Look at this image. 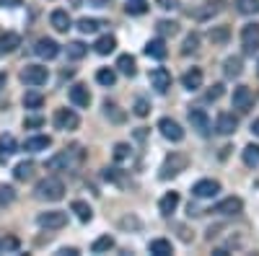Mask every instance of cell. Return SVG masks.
Segmentation results:
<instances>
[{
	"label": "cell",
	"mask_w": 259,
	"mask_h": 256,
	"mask_svg": "<svg viewBox=\"0 0 259 256\" xmlns=\"http://www.w3.org/2000/svg\"><path fill=\"white\" fill-rule=\"evenodd\" d=\"M41 104H45V96H41L39 91H26L24 93V106L26 109H39Z\"/></svg>",
	"instance_id": "8d00e7d4"
},
{
	"label": "cell",
	"mask_w": 259,
	"mask_h": 256,
	"mask_svg": "<svg viewBox=\"0 0 259 256\" xmlns=\"http://www.w3.org/2000/svg\"><path fill=\"white\" fill-rule=\"evenodd\" d=\"M36 225L39 228H47V230H60L68 225V212L62 210H50V212H41L36 218Z\"/></svg>",
	"instance_id": "277c9868"
},
{
	"label": "cell",
	"mask_w": 259,
	"mask_h": 256,
	"mask_svg": "<svg viewBox=\"0 0 259 256\" xmlns=\"http://www.w3.org/2000/svg\"><path fill=\"white\" fill-rule=\"evenodd\" d=\"M94 49H96V55H112V52L117 49V39H114L112 34H104V36L96 39Z\"/></svg>",
	"instance_id": "44dd1931"
},
{
	"label": "cell",
	"mask_w": 259,
	"mask_h": 256,
	"mask_svg": "<svg viewBox=\"0 0 259 256\" xmlns=\"http://www.w3.org/2000/svg\"><path fill=\"white\" fill-rule=\"evenodd\" d=\"M148 3L145 0H127V6H124V11L130 13V16H143V13H148Z\"/></svg>",
	"instance_id": "d590c367"
},
{
	"label": "cell",
	"mask_w": 259,
	"mask_h": 256,
	"mask_svg": "<svg viewBox=\"0 0 259 256\" xmlns=\"http://www.w3.org/2000/svg\"><path fill=\"white\" fill-rule=\"evenodd\" d=\"M57 256H78V248H60Z\"/></svg>",
	"instance_id": "f5cc1de1"
},
{
	"label": "cell",
	"mask_w": 259,
	"mask_h": 256,
	"mask_svg": "<svg viewBox=\"0 0 259 256\" xmlns=\"http://www.w3.org/2000/svg\"><path fill=\"white\" fill-rule=\"evenodd\" d=\"M236 127H239V119H236L233 114H228V112H221L218 119H215V132L218 135H233Z\"/></svg>",
	"instance_id": "9a60e30c"
},
{
	"label": "cell",
	"mask_w": 259,
	"mask_h": 256,
	"mask_svg": "<svg viewBox=\"0 0 259 256\" xmlns=\"http://www.w3.org/2000/svg\"><path fill=\"white\" fill-rule=\"evenodd\" d=\"M34 171H36V163L24 161V163H18V166L13 168V176H16V181H29V179L34 176Z\"/></svg>",
	"instance_id": "4316f807"
},
{
	"label": "cell",
	"mask_w": 259,
	"mask_h": 256,
	"mask_svg": "<svg viewBox=\"0 0 259 256\" xmlns=\"http://www.w3.org/2000/svg\"><path fill=\"white\" fill-rule=\"evenodd\" d=\"M96 80H99L101 85H106V88H109V85L117 83V73H114L112 68H101V70L96 73Z\"/></svg>",
	"instance_id": "74e56055"
},
{
	"label": "cell",
	"mask_w": 259,
	"mask_h": 256,
	"mask_svg": "<svg viewBox=\"0 0 259 256\" xmlns=\"http://www.w3.org/2000/svg\"><path fill=\"white\" fill-rule=\"evenodd\" d=\"M158 130H161V135H163L166 140H171V142H182V140H184L182 124H179L177 119H171V117H163V119L158 122Z\"/></svg>",
	"instance_id": "8992f818"
},
{
	"label": "cell",
	"mask_w": 259,
	"mask_h": 256,
	"mask_svg": "<svg viewBox=\"0 0 259 256\" xmlns=\"http://www.w3.org/2000/svg\"><path fill=\"white\" fill-rule=\"evenodd\" d=\"M233 6H236V11L244 13V16L259 13V0H233Z\"/></svg>",
	"instance_id": "4dcf8cb0"
},
{
	"label": "cell",
	"mask_w": 259,
	"mask_h": 256,
	"mask_svg": "<svg viewBox=\"0 0 259 256\" xmlns=\"http://www.w3.org/2000/svg\"><path fill=\"white\" fill-rule=\"evenodd\" d=\"M241 70H244V62H241L239 55H233V57H228V60L223 62V73H226V78H239Z\"/></svg>",
	"instance_id": "603a6c76"
},
{
	"label": "cell",
	"mask_w": 259,
	"mask_h": 256,
	"mask_svg": "<svg viewBox=\"0 0 259 256\" xmlns=\"http://www.w3.org/2000/svg\"><path fill=\"white\" fill-rule=\"evenodd\" d=\"M145 55H148V57H153V60H163V57L168 55L163 36H158V39H150L148 44H145Z\"/></svg>",
	"instance_id": "d6986e66"
},
{
	"label": "cell",
	"mask_w": 259,
	"mask_h": 256,
	"mask_svg": "<svg viewBox=\"0 0 259 256\" xmlns=\"http://www.w3.org/2000/svg\"><path fill=\"white\" fill-rule=\"evenodd\" d=\"M117 70H119L122 75H127V78H133V75L138 73L135 57H133V55H119V60H117Z\"/></svg>",
	"instance_id": "d4e9b609"
},
{
	"label": "cell",
	"mask_w": 259,
	"mask_h": 256,
	"mask_svg": "<svg viewBox=\"0 0 259 256\" xmlns=\"http://www.w3.org/2000/svg\"><path fill=\"white\" fill-rule=\"evenodd\" d=\"M150 85H153L158 93H166L171 88V73L166 68H153L150 70Z\"/></svg>",
	"instance_id": "7c38bea8"
},
{
	"label": "cell",
	"mask_w": 259,
	"mask_h": 256,
	"mask_svg": "<svg viewBox=\"0 0 259 256\" xmlns=\"http://www.w3.org/2000/svg\"><path fill=\"white\" fill-rule=\"evenodd\" d=\"M47 78H50V73H47V68H41V65H26L24 70H21V80H24L26 85H45L47 83Z\"/></svg>",
	"instance_id": "5b68a950"
},
{
	"label": "cell",
	"mask_w": 259,
	"mask_h": 256,
	"mask_svg": "<svg viewBox=\"0 0 259 256\" xmlns=\"http://www.w3.org/2000/svg\"><path fill=\"white\" fill-rule=\"evenodd\" d=\"M112 248H114V238L112 236H101V238H96L91 243V251L94 253H104V251H112Z\"/></svg>",
	"instance_id": "e575fe53"
},
{
	"label": "cell",
	"mask_w": 259,
	"mask_h": 256,
	"mask_svg": "<svg viewBox=\"0 0 259 256\" xmlns=\"http://www.w3.org/2000/svg\"><path fill=\"white\" fill-rule=\"evenodd\" d=\"M16 199V189L8 186V184H0V207H6Z\"/></svg>",
	"instance_id": "7bdbcfd3"
},
{
	"label": "cell",
	"mask_w": 259,
	"mask_h": 256,
	"mask_svg": "<svg viewBox=\"0 0 259 256\" xmlns=\"http://www.w3.org/2000/svg\"><path fill=\"white\" fill-rule=\"evenodd\" d=\"M197 49H200V34L192 31V34H187L184 44H182V55H192V52H197Z\"/></svg>",
	"instance_id": "836d02e7"
},
{
	"label": "cell",
	"mask_w": 259,
	"mask_h": 256,
	"mask_svg": "<svg viewBox=\"0 0 259 256\" xmlns=\"http://www.w3.org/2000/svg\"><path fill=\"white\" fill-rule=\"evenodd\" d=\"M85 52H89V47H85L83 41H70L68 44V57L70 60H80V57H85Z\"/></svg>",
	"instance_id": "60d3db41"
},
{
	"label": "cell",
	"mask_w": 259,
	"mask_h": 256,
	"mask_svg": "<svg viewBox=\"0 0 259 256\" xmlns=\"http://www.w3.org/2000/svg\"><path fill=\"white\" fill-rule=\"evenodd\" d=\"M158 3V8H163V11H174V8H179V0H156Z\"/></svg>",
	"instance_id": "681fc988"
},
{
	"label": "cell",
	"mask_w": 259,
	"mask_h": 256,
	"mask_svg": "<svg viewBox=\"0 0 259 256\" xmlns=\"http://www.w3.org/2000/svg\"><path fill=\"white\" fill-rule=\"evenodd\" d=\"M251 132L259 137V119H254V122H251Z\"/></svg>",
	"instance_id": "11a10c76"
},
{
	"label": "cell",
	"mask_w": 259,
	"mask_h": 256,
	"mask_svg": "<svg viewBox=\"0 0 259 256\" xmlns=\"http://www.w3.org/2000/svg\"><path fill=\"white\" fill-rule=\"evenodd\" d=\"M18 47H21V36L18 34L8 31V34L0 36V52H16Z\"/></svg>",
	"instance_id": "83f0119b"
},
{
	"label": "cell",
	"mask_w": 259,
	"mask_h": 256,
	"mask_svg": "<svg viewBox=\"0 0 259 256\" xmlns=\"http://www.w3.org/2000/svg\"><path fill=\"white\" fill-rule=\"evenodd\" d=\"M24 6V0H0V8H18Z\"/></svg>",
	"instance_id": "f907efd6"
},
{
	"label": "cell",
	"mask_w": 259,
	"mask_h": 256,
	"mask_svg": "<svg viewBox=\"0 0 259 256\" xmlns=\"http://www.w3.org/2000/svg\"><path fill=\"white\" fill-rule=\"evenodd\" d=\"M16 147H18V142H16L13 135H0V153H3V156L16 153Z\"/></svg>",
	"instance_id": "f35d334b"
},
{
	"label": "cell",
	"mask_w": 259,
	"mask_h": 256,
	"mask_svg": "<svg viewBox=\"0 0 259 256\" xmlns=\"http://www.w3.org/2000/svg\"><path fill=\"white\" fill-rule=\"evenodd\" d=\"M241 44L246 55H254L259 49V24H246L241 29Z\"/></svg>",
	"instance_id": "9c48e42d"
},
{
	"label": "cell",
	"mask_w": 259,
	"mask_h": 256,
	"mask_svg": "<svg viewBox=\"0 0 259 256\" xmlns=\"http://www.w3.org/2000/svg\"><path fill=\"white\" fill-rule=\"evenodd\" d=\"M189 124H192V130H197L200 135H207L210 132V117L205 114V109H189Z\"/></svg>",
	"instance_id": "4fadbf2b"
},
{
	"label": "cell",
	"mask_w": 259,
	"mask_h": 256,
	"mask_svg": "<svg viewBox=\"0 0 259 256\" xmlns=\"http://www.w3.org/2000/svg\"><path fill=\"white\" fill-rule=\"evenodd\" d=\"M156 31H158L161 36H174V34L179 31V24H174V21H158Z\"/></svg>",
	"instance_id": "ab89813d"
},
{
	"label": "cell",
	"mask_w": 259,
	"mask_h": 256,
	"mask_svg": "<svg viewBox=\"0 0 259 256\" xmlns=\"http://www.w3.org/2000/svg\"><path fill=\"white\" fill-rule=\"evenodd\" d=\"M187 168H189V158L184 153H171V156H166V161H163V166L158 171V179L168 181V179L179 176L182 171H187Z\"/></svg>",
	"instance_id": "3957f363"
},
{
	"label": "cell",
	"mask_w": 259,
	"mask_h": 256,
	"mask_svg": "<svg viewBox=\"0 0 259 256\" xmlns=\"http://www.w3.org/2000/svg\"><path fill=\"white\" fill-rule=\"evenodd\" d=\"M148 251L156 253V256H171V253H174V246H171L168 238H153L148 243Z\"/></svg>",
	"instance_id": "ffe728a7"
},
{
	"label": "cell",
	"mask_w": 259,
	"mask_h": 256,
	"mask_svg": "<svg viewBox=\"0 0 259 256\" xmlns=\"http://www.w3.org/2000/svg\"><path fill=\"white\" fill-rule=\"evenodd\" d=\"M241 156H244V163L249 168H256L259 166V145H246Z\"/></svg>",
	"instance_id": "d6a6232c"
},
{
	"label": "cell",
	"mask_w": 259,
	"mask_h": 256,
	"mask_svg": "<svg viewBox=\"0 0 259 256\" xmlns=\"http://www.w3.org/2000/svg\"><path fill=\"white\" fill-rule=\"evenodd\" d=\"M104 114L112 117V122H122V119H124V114L119 112V106H117L114 101H104Z\"/></svg>",
	"instance_id": "b9f144b4"
},
{
	"label": "cell",
	"mask_w": 259,
	"mask_h": 256,
	"mask_svg": "<svg viewBox=\"0 0 259 256\" xmlns=\"http://www.w3.org/2000/svg\"><path fill=\"white\" fill-rule=\"evenodd\" d=\"M119 225H122V228H140V220H138V218H124Z\"/></svg>",
	"instance_id": "816d5d0a"
},
{
	"label": "cell",
	"mask_w": 259,
	"mask_h": 256,
	"mask_svg": "<svg viewBox=\"0 0 259 256\" xmlns=\"http://www.w3.org/2000/svg\"><path fill=\"white\" fill-rule=\"evenodd\" d=\"M70 101H73L75 106H80V109H85V106L91 104V91L85 88L83 83H75L73 88H70Z\"/></svg>",
	"instance_id": "e0dca14e"
},
{
	"label": "cell",
	"mask_w": 259,
	"mask_h": 256,
	"mask_svg": "<svg viewBox=\"0 0 259 256\" xmlns=\"http://www.w3.org/2000/svg\"><path fill=\"white\" fill-rule=\"evenodd\" d=\"M218 191H221V181H215V179H200L192 186V194L197 199H212Z\"/></svg>",
	"instance_id": "52a82bcc"
},
{
	"label": "cell",
	"mask_w": 259,
	"mask_h": 256,
	"mask_svg": "<svg viewBox=\"0 0 259 256\" xmlns=\"http://www.w3.org/2000/svg\"><path fill=\"white\" fill-rule=\"evenodd\" d=\"M231 104H233V109H239V112L251 109V104H254V93H251L249 85H239V88H233V98H231Z\"/></svg>",
	"instance_id": "30bf717a"
},
{
	"label": "cell",
	"mask_w": 259,
	"mask_h": 256,
	"mask_svg": "<svg viewBox=\"0 0 259 256\" xmlns=\"http://www.w3.org/2000/svg\"><path fill=\"white\" fill-rule=\"evenodd\" d=\"M50 145H52V137H50V135H34V137H26V142H24V150L39 153V150H47Z\"/></svg>",
	"instance_id": "ac0fdd59"
},
{
	"label": "cell",
	"mask_w": 259,
	"mask_h": 256,
	"mask_svg": "<svg viewBox=\"0 0 259 256\" xmlns=\"http://www.w3.org/2000/svg\"><path fill=\"white\" fill-rule=\"evenodd\" d=\"M202 80H205V75H202L200 68H192V70H187V73L182 75V85H184L187 91H197V88H202Z\"/></svg>",
	"instance_id": "2e32d148"
},
{
	"label": "cell",
	"mask_w": 259,
	"mask_h": 256,
	"mask_svg": "<svg viewBox=\"0 0 259 256\" xmlns=\"http://www.w3.org/2000/svg\"><path fill=\"white\" fill-rule=\"evenodd\" d=\"M6 83H8V75H6V73H0V91L6 88Z\"/></svg>",
	"instance_id": "db71d44e"
},
{
	"label": "cell",
	"mask_w": 259,
	"mask_h": 256,
	"mask_svg": "<svg viewBox=\"0 0 259 256\" xmlns=\"http://www.w3.org/2000/svg\"><path fill=\"white\" fill-rule=\"evenodd\" d=\"M130 156H133V150H130V145H127V142H117V145H114V161H117V163L127 161Z\"/></svg>",
	"instance_id": "ee69618b"
},
{
	"label": "cell",
	"mask_w": 259,
	"mask_h": 256,
	"mask_svg": "<svg viewBox=\"0 0 259 256\" xmlns=\"http://www.w3.org/2000/svg\"><path fill=\"white\" fill-rule=\"evenodd\" d=\"M256 73H259V65H256Z\"/></svg>",
	"instance_id": "9f6ffc18"
},
{
	"label": "cell",
	"mask_w": 259,
	"mask_h": 256,
	"mask_svg": "<svg viewBox=\"0 0 259 256\" xmlns=\"http://www.w3.org/2000/svg\"><path fill=\"white\" fill-rule=\"evenodd\" d=\"M135 114H138V117H148V114H150V104H148L145 98H138V101H135Z\"/></svg>",
	"instance_id": "bcb514c9"
},
{
	"label": "cell",
	"mask_w": 259,
	"mask_h": 256,
	"mask_svg": "<svg viewBox=\"0 0 259 256\" xmlns=\"http://www.w3.org/2000/svg\"><path fill=\"white\" fill-rule=\"evenodd\" d=\"M83 158H85V153H83V147L80 145H73V147H65L62 153H57V156H52L50 161H47V168L50 171H60V168H78L80 163H83Z\"/></svg>",
	"instance_id": "6da1fadb"
},
{
	"label": "cell",
	"mask_w": 259,
	"mask_h": 256,
	"mask_svg": "<svg viewBox=\"0 0 259 256\" xmlns=\"http://www.w3.org/2000/svg\"><path fill=\"white\" fill-rule=\"evenodd\" d=\"M221 96H223V83H215L212 88L205 93V101H218Z\"/></svg>",
	"instance_id": "f6af8a7d"
},
{
	"label": "cell",
	"mask_w": 259,
	"mask_h": 256,
	"mask_svg": "<svg viewBox=\"0 0 259 256\" xmlns=\"http://www.w3.org/2000/svg\"><path fill=\"white\" fill-rule=\"evenodd\" d=\"M101 26H106V24H104V21H99V18H80L78 21V29L83 34H96Z\"/></svg>",
	"instance_id": "1f68e13d"
},
{
	"label": "cell",
	"mask_w": 259,
	"mask_h": 256,
	"mask_svg": "<svg viewBox=\"0 0 259 256\" xmlns=\"http://www.w3.org/2000/svg\"><path fill=\"white\" fill-rule=\"evenodd\" d=\"M241 210H244V202L239 197H226V199H221L218 204L212 207L215 215H239Z\"/></svg>",
	"instance_id": "8fae6325"
},
{
	"label": "cell",
	"mask_w": 259,
	"mask_h": 256,
	"mask_svg": "<svg viewBox=\"0 0 259 256\" xmlns=\"http://www.w3.org/2000/svg\"><path fill=\"white\" fill-rule=\"evenodd\" d=\"M78 124H80V119L73 109H57L55 112V127L57 130L70 132V130H78Z\"/></svg>",
	"instance_id": "ba28073f"
},
{
	"label": "cell",
	"mask_w": 259,
	"mask_h": 256,
	"mask_svg": "<svg viewBox=\"0 0 259 256\" xmlns=\"http://www.w3.org/2000/svg\"><path fill=\"white\" fill-rule=\"evenodd\" d=\"M221 11H223V3H221V0H212V3H205L200 11H194V18H197V21H207L210 16L221 13Z\"/></svg>",
	"instance_id": "484cf974"
},
{
	"label": "cell",
	"mask_w": 259,
	"mask_h": 256,
	"mask_svg": "<svg viewBox=\"0 0 259 256\" xmlns=\"http://www.w3.org/2000/svg\"><path fill=\"white\" fill-rule=\"evenodd\" d=\"M34 194L36 199H47V202H60L65 197V184L57 179V176H47V179H41L34 189Z\"/></svg>",
	"instance_id": "7a4b0ae2"
},
{
	"label": "cell",
	"mask_w": 259,
	"mask_h": 256,
	"mask_svg": "<svg viewBox=\"0 0 259 256\" xmlns=\"http://www.w3.org/2000/svg\"><path fill=\"white\" fill-rule=\"evenodd\" d=\"M50 24L55 26V31H68L70 29V16H68V11H52V16H50Z\"/></svg>",
	"instance_id": "cb8c5ba5"
},
{
	"label": "cell",
	"mask_w": 259,
	"mask_h": 256,
	"mask_svg": "<svg viewBox=\"0 0 259 256\" xmlns=\"http://www.w3.org/2000/svg\"><path fill=\"white\" fill-rule=\"evenodd\" d=\"M70 210H73L75 215H78V220H80V223H91V218H94V212H91V207L85 204L83 199H75V202L70 204Z\"/></svg>",
	"instance_id": "f1b7e54d"
},
{
	"label": "cell",
	"mask_w": 259,
	"mask_h": 256,
	"mask_svg": "<svg viewBox=\"0 0 259 256\" xmlns=\"http://www.w3.org/2000/svg\"><path fill=\"white\" fill-rule=\"evenodd\" d=\"M41 124H45V117H26L24 119L26 130H36V127H41Z\"/></svg>",
	"instance_id": "c3c4849f"
},
{
	"label": "cell",
	"mask_w": 259,
	"mask_h": 256,
	"mask_svg": "<svg viewBox=\"0 0 259 256\" xmlns=\"http://www.w3.org/2000/svg\"><path fill=\"white\" fill-rule=\"evenodd\" d=\"M0 251H18V238H13V236L3 238L0 241Z\"/></svg>",
	"instance_id": "7dc6e473"
},
{
	"label": "cell",
	"mask_w": 259,
	"mask_h": 256,
	"mask_svg": "<svg viewBox=\"0 0 259 256\" xmlns=\"http://www.w3.org/2000/svg\"><path fill=\"white\" fill-rule=\"evenodd\" d=\"M34 52L41 57V60H55L57 55H60V44L55 39H47V36H41L39 41H36V47H34Z\"/></svg>",
	"instance_id": "5bb4252c"
},
{
	"label": "cell",
	"mask_w": 259,
	"mask_h": 256,
	"mask_svg": "<svg viewBox=\"0 0 259 256\" xmlns=\"http://www.w3.org/2000/svg\"><path fill=\"white\" fill-rule=\"evenodd\" d=\"M228 36H231V29H228V26H212V29L207 31V39L212 41V44H226Z\"/></svg>",
	"instance_id": "f546056e"
},
{
	"label": "cell",
	"mask_w": 259,
	"mask_h": 256,
	"mask_svg": "<svg viewBox=\"0 0 259 256\" xmlns=\"http://www.w3.org/2000/svg\"><path fill=\"white\" fill-rule=\"evenodd\" d=\"M177 207H179V194H177V191H168V194H163V197H161V202H158L161 215H166V218H168Z\"/></svg>",
	"instance_id": "7402d4cb"
}]
</instances>
